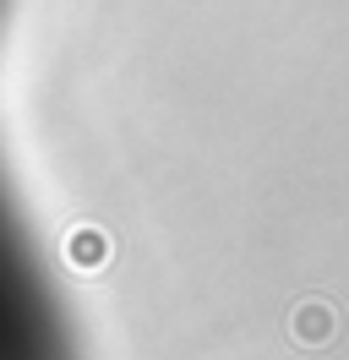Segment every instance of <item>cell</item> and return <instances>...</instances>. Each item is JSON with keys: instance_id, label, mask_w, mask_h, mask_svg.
Listing matches in <instances>:
<instances>
[{"instance_id": "cell-1", "label": "cell", "mask_w": 349, "mask_h": 360, "mask_svg": "<svg viewBox=\"0 0 349 360\" xmlns=\"http://www.w3.org/2000/svg\"><path fill=\"white\" fill-rule=\"evenodd\" d=\"M0 22H6V0H0ZM0 360H71L61 290L6 158H0Z\"/></svg>"}]
</instances>
